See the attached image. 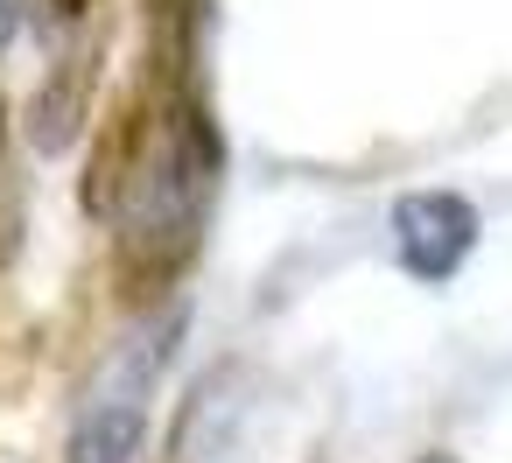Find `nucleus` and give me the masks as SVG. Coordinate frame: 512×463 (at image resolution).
Returning a JSON list of instances; mask_svg holds the SVG:
<instances>
[{"label": "nucleus", "mask_w": 512, "mask_h": 463, "mask_svg": "<svg viewBox=\"0 0 512 463\" xmlns=\"http://www.w3.org/2000/svg\"><path fill=\"white\" fill-rule=\"evenodd\" d=\"M218 183H225V134H218L204 92L162 99L148 169H141V183L120 211V232H113V267H120V288L134 302H155L190 274V260L204 253Z\"/></svg>", "instance_id": "f257e3e1"}, {"label": "nucleus", "mask_w": 512, "mask_h": 463, "mask_svg": "<svg viewBox=\"0 0 512 463\" xmlns=\"http://www.w3.org/2000/svg\"><path fill=\"white\" fill-rule=\"evenodd\" d=\"M176 323H183V309L155 316L148 330L120 337L99 358V372L78 393V414H71V435H64V463H134L141 456L155 379H162V365L176 351Z\"/></svg>", "instance_id": "f03ea898"}, {"label": "nucleus", "mask_w": 512, "mask_h": 463, "mask_svg": "<svg viewBox=\"0 0 512 463\" xmlns=\"http://www.w3.org/2000/svg\"><path fill=\"white\" fill-rule=\"evenodd\" d=\"M477 232H484V218H477V204L463 190H407L393 204V260H400L407 281L442 288L470 260Z\"/></svg>", "instance_id": "7ed1b4c3"}, {"label": "nucleus", "mask_w": 512, "mask_h": 463, "mask_svg": "<svg viewBox=\"0 0 512 463\" xmlns=\"http://www.w3.org/2000/svg\"><path fill=\"white\" fill-rule=\"evenodd\" d=\"M155 127H162V106H155V85L113 99L99 141H92V162H85V183H78V204L85 218H120L141 169H148V148H155Z\"/></svg>", "instance_id": "20e7f679"}, {"label": "nucleus", "mask_w": 512, "mask_h": 463, "mask_svg": "<svg viewBox=\"0 0 512 463\" xmlns=\"http://www.w3.org/2000/svg\"><path fill=\"white\" fill-rule=\"evenodd\" d=\"M99 36L92 29H78L71 43H64V57L50 64V78L36 85V106H29V141L43 148V155H71L78 148V134H85V120H92V92H99Z\"/></svg>", "instance_id": "39448f33"}, {"label": "nucleus", "mask_w": 512, "mask_h": 463, "mask_svg": "<svg viewBox=\"0 0 512 463\" xmlns=\"http://www.w3.org/2000/svg\"><path fill=\"white\" fill-rule=\"evenodd\" d=\"M92 8H99V0H43V22L50 29H85Z\"/></svg>", "instance_id": "423d86ee"}, {"label": "nucleus", "mask_w": 512, "mask_h": 463, "mask_svg": "<svg viewBox=\"0 0 512 463\" xmlns=\"http://www.w3.org/2000/svg\"><path fill=\"white\" fill-rule=\"evenodd\" d=\"M22 8H29V0H0V50L15 43V29H22Z\"/></svg>", "instance_id": "0eeeda50"}, {"label": "nucleus", "mask_w": 512, "mask_h": 463, "mask_svg": "<svg viewBox=\"0 0 512 463\" xmlns=\"http://www.w3.org/2000/svg\"><path fill=\"white\" fill-rule=\"evenodd\" d=\"M8 246H15V211H0V260H8Z\"/></svg>", "instance_id": "6e6552de"}, {"label": "nucleus", "mask_w": 512, "mask_h": 463, "mask_svg": "<svg viewBox=\"0 0 512 463\" xmlns=\"http://www.w3.org/2000/svg\"><path fill=\"white\" fill-rule=\"evenodd\" d=\"M0 148H8V99H0Z\"/></svg>", "instance_id": "1a4fd4ad"}, {"label": "nucleus", "mask_w": 512, "mask_h": 463, "mask_svg": "<svg viewBox=\"0 0 512 463\" xmlns=\"http://www.w3.org/2000/svg\"><path fill=\"white\" fill-rule=\"evenodd\" d=\"M414 463H456V456H442V449H435V456H414Z\"/></svg>", "instance_id": "9d476101"}]
</instances>
